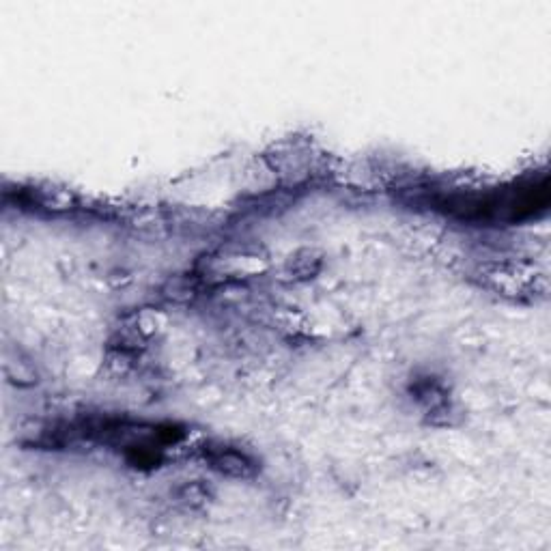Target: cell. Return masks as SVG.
<instances>
[{
  "label": "cell",
  "mask_w": 551,
  "mask_h": 551,
  "mask_svg": "<svg viewBox=\"0 0 551 551\" xmlns=\"http://www.w3.org/2000/svg\"><path fill=\"white\" fill-rule=\"evenodd\" d=\"M476 278L483 287L498 291L502 295H511V298H524V295H530L536 289L534 274L521 270L517 265L491 263L480 267Z\"/></svg>",
  "instance_id": "6da1fadb"
},
{
  "label": "cell",
  "mask_w": 551,
  "mask_h": 551,
  "mask_svg": "<svg viewBox=\"0 0 551 551\" xmlns=\"http://www.w3.org/2000/svg\"><path fill=\"white\" fill-rule=\"evenodd\" d=\"M205 457L209 461L211 468L216 472L231 476V478H252L257 474V463H254L246 452L231 448V446H222V444H211L205 450Z\"/></svg>",
  "instance_id": "7a4b0ae2"
},
{
  "label": "cell",
  "mask_w": 551,
  "mask_h": 551,
  "mask_svg": "<svg viewBox=\"0 0 551 551\" xmlns=\"http://www.w3.org/2000/svg\"><path fill=\"white\" fill-rule=\"evenodd\" d=\"M207 498H209V489H205V485H201V480H194V483L183 485L177 491V502L188 506V508L203 506Z\"/></svg>",
  "instance_id": "3957f363"
}]
</instances>
